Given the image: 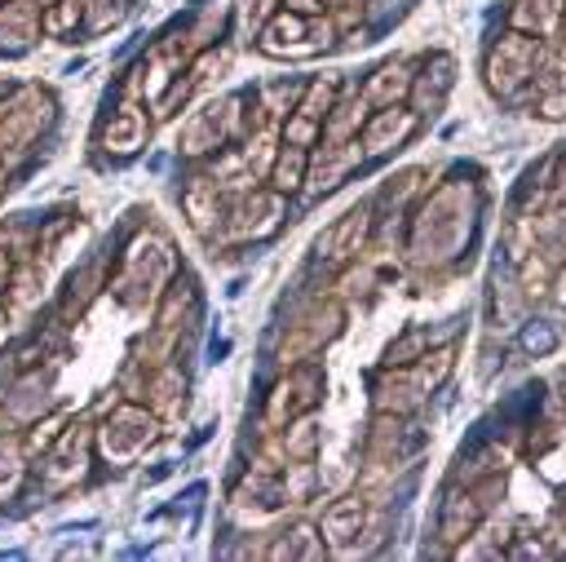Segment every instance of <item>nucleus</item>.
<instances>
[{"mask_svg":"<svg viewBox=\"0 0 566 562\" xmlns=\"http://www.w3.org/2000/svg\"><path fill=\"white\" fill-rule=\"evenodd\" d=\"M59 120V102L40 85H14V93L0 106V164H14L27 151L40 146V138L49 133V125Z\"/></svg>","mask_w":566,"mask_h":562,"instance_id":"nucleus-1","label":"nucleus"},{"mask_svg":"<svg viewBox=\"0 0 566 562\" xmlns=\"http://www.w3.org/2000/svg\"><path fill=\"white\" fill-rule=\"evenodd\" d=\"M155 434H159V421H155L146 408L125 404V408L111 412L106 425L93 430V443H98V452H102L111 465H125V461H133V457L142 452L146 443H155Z\"/></svg>","mask_w":566,"mask_h":562,"instance_id":"nucleus-2","label":"nucleus"},{"mask_svg":"<svg viewBox=\"0 0 566 562\" xmlns=\"http://www.w3.org/2000/svg\"><path fill=\"white\" fill-rule=\"evenodd\" d=\"M327 49L332 44V27L327 23H319V18H301V14H274L266 27H261V40H257V49L261 53H270V59H301V53H314V49Z\"/></svg>","mask_w":566,"mask_h":562,"instance_id":"nucleus-3","label":"nucleus"},{"mask_svg":"<svg viewBox=\"0 0 566 562\" xmlns=\"http://www.w3.org/2000/svg\"><path fill=\"white\" fill-rule=\"evenodd\" d=\"M536 63H540V44L527 40V36H504L491 59H487V80L496 93H518L531 76H536Z\"/></svg>","mask_w":566,"mask_h":562,"instance_id":"nucleus-4","label":"nucleus"},{"mask_svg":"<svg viewBox=\"0 0 566 562\" xmlns=\"http://www.w3.org/2000/svg\"><path fill=\"white\" fill-rule=\"evenodd\" d=\"M89 452H93V430H63L59 434V443L49 447V452L40 457L44 461V483L53 487V491H67V487H76L80 478H85V470H89Z\"/></svg>","mask_w":566,"mask_h":562,"instance_id":"nucleus-5","label":"nucleus"},{"mask_svg":"<svg viewBox=\"0 0 566 562\" xmlns=\"http://www.w3.org/2000/svg\"><path fill=\"white\" fill-rule=\"evenodd\" d=\"M421 129V116L416 111H403V106H381L372 120H363V159H381V155H389V151H399L412 133Z\"/></svg>","mask_w":566,"mask_h":562,"instance_id":"nucleus-6","label":"nucleus"},{"mask_svg":"<svg viewBox=\"0 0 566 562\" xmlns=\"http://www.w3.org/2000/svg\"><path fill=\"white\" fill-rule=\"evenodd\" d=\"M40 5L36 0H10L0 5V59H23L40 44Z\"/></svg>","mask_w":566,"mask_h":562,"instance_id":"nucleus-7","label":"nucleus"},{"mask_svg":"<svg viewBox=\"0 0 566 562\" xmlns=\"http://www.w3.org/2000/svg\"><path fill=\"white\" fill-rule=\"evenodd\" d=\"M142 146H146V116L138 106H120L116 116H111V125L102 129V151L116 159H129Z\"/></svg>","mask_w":566,"mask_h":562,"instance_id":"nucleus-8","label":"nucleus"},{"mask_svg":"<svg viewBox=\"0 0 566 562\" xmlns=\"http://www.w3.org/2000/svg\"><path fill=\"white\" fill-rule=\"evenodd\" d=\"M363 519H368V510H363V500H359V496H342V500H332L327 510H323V523H319L323 545H332V549H346V545L363 532Z\"/></svg>","mask_w":566,"mask_h":562,"instance_id":"nucleus-9","label":"nucleus"},{"mask_svg":"<svg viewBox=\"0 0 566 562\" xmlns=\"http://www.w3.org/2000/svg\"><path fill=\"white\" fill-rule=\"evenodd\" d=\"M182 208L191 217L195 235H213V227L221 221V191L208 182V178H195L186 191H182Z\"/></svg>","mask_w":566,"mask_h":562,"instance_id":"nucleus-10","label":"nucleus"},{"mask_svg":"<svg viewBox=\"0 0 566 562\" xmlns=\"http://www.w3.org/2000/svg\"><path fill=\"white\" fill-rule=\"evenodd\" d=\"M306 174H310V146H288L283 142L274 151V164H270V187L279 195H293L306 187Z\"/></svg>","mask_w":566,"mask_h":562,"instance_id":"nucleus-11","label":"nucleus"},{"mask_svg":"<svg viewBox=\"0 0 566 562\" xmlns=\"http://www.w3.org/2000/svg\"><path fill=\"white\" fill-rule=\"evenodd\" d=\"M363 235H368V213H363V208H355V213H346V217L336 221V227L319 240V253H327V261H346V257H355V253H359Z\"/></svg>","mask_w":566,"mask_h":562,"instance_id":"nucleus-12","label":"nucleus"},{"mask_svg":"<svg viewBox=\"0 0 566 562\" xmlns=\"http://www.w3.org/2000/svg\"><path fill=\"white\" fill-rule=\"evenodd\" d=\"M478 519H483V510H478V500L465 491H451L447 500H442V519H438V532H442V540H465L474 527H478Z\"/></svg>","mask_w":566,"mask_h":562,"instance_id":"nucleus-13","label":"nucleus"},{"mask_svg":"<svg viewBox=\"0 0 566 562\" xmlns=\"http://www.w3.org/2000/svg\"><path fill=\"white\" fill-rule=\"evenodd\" d=\"M27 478V452L18 434H0V504L14 500Z\"/></svg>","mask_w":566,"mask_h":562,"instance_id":"nucleus-14","label":"nucleus"},{"mask_svg":"<svg viewBox=\"0 0 566 562\" xmlns=\"http://www.w3.org/2000/svg\"><path fill=\"white\" fill-rule=\"evenodd\" d=\"M408 89H412V76H408V67H403V63H389V67H381V72L368 80L363 98H368L372 106H394V102H399Z\"/></svg>","mask_w":566,"mask_h":562,"instance_id":"nucleus-15","label":"nucleus"},{"mask_svg":"<svg viewBox=\"0 0 566 562\" xmlns=\"http://www.w3.org/2000/svg\"><path fill=\"white\" fill-rule=\"evenodd\" d=\"M336 98H342V80H336V76H319V80L301 85L297 111H301V116H310V120H327L332 106H336Z\"/></svg>","mask_w":566,"mask_h":562,"instance_id":"nucleus-16","label":"nucleus"},{"mask_svg":"<svg viewBox=\"0 0 566 562\" xmlns=\"http://www.w3.org/2000/svg\"><path fill=\"white\" fill-rule=\"evenodd\" d=\"M85 27V0H53L40 10V31L44 36H76Z\"/></svg>","mask_w":566,"mask_h":562,"instance_id":"nucleus-17","label":"nucleus"},{"mask_svg":"<svg viewBox=\"0 0 566 562\" xmlns=\"http://www.w3.org/2000/svg\"><path fill=\"white\" fill-rule=\"evenodd\" d=\"M63 425H67V412H53V417H36V421H27V430L18 434L23 438V452H27V461H40L53 443H59V434H63Z\"/></svg>","mask_w":566,"mask_h":562,"instance_id":"nucleus-18","label":"nucleus"},{"mask_svg":"<svg viewBox=\"0 0 566 562\" xmlns=\"http://www.w3.org/2000/svg\"><path fill=\"white\" fill-rule=\"evenodd\" d=\"M221 138H226V129H221V116H217V111H208V116H200V120H191V125H186L182 151H186V155H208V151H213Z\"/></svg>","mask_w":566,"mask_h":562,"instance_id":"nucleus-19","label":"nucleus"},{"mask_svg":"<svg viewBox=\"0 0 566 562\" xmlns=\"http://www.w3.org/2000/svg\"><path fill=\"white\" fill-rule=\"evenodd\" d=\"M93 284H98V266H85L80 274H72V279H67V297H63V310H67V315H72V310L80 315V310H85V306L98 297V289H93Z\"/></svg>","mask_w":566,"mask_h":562,"instance_id":"nucleus-20","label":"nucleus"},{"mask_svg":"<svg viewBox=\"0 0 566 562\" xmlns=\"http://www.w3.org/2000/svg\"><path fill=\"white\" fill-rule=\"evenodd\" d=\"M421 355H425V332L412 328V332L399 336V342H389V350H385V368H408V363H416Z\"/></svg>","mask_w":566,"mask_h":562,"instance_id":"nucleus-21","label":"nucleus"},{"mask_svg":"<svg viewBox=\"0 0 566 562\" xmlns=\"http://www.w3.org/2000/svg\"><path fill=\"white\" fill-rule=\"evenodd\" d=\"M319 138H323V120H310L301 111H293L288 125H283V142L288 146H314Z\"/></svg>","mask_w":566,"mask_h":562,"instance_id":"nucleus-22","label":"nucleus"},{"mask_svg":"<svg viewBox=\"0 0 566 562\" xmlns=\"http://www.w3.org/2000/svg\"><path fill=\"white\" fill-rule=\"evenodd\" d=\"M425 359V368H421V389L429 395V389H438L447 376H451V368H456V355L451 350H434V355H421Z\"/></svg>","mask_w":566,"mask_h":562,"instance_id":"nucleus-23","label":"nucleus"},{"mask_svg":"<svg viewBox=\"0 0 566 562\" xmlns=\"http://www.w3.org/2000/svg\"><path fill=\"white\" fill-rule=\"evenodd\" d=\"M288 457H297V461L314 457V425L310 421H301V425L288 430Z\"/></svg>","mask_w":566,"mask_h":562,"instance_id":"nucleus-24","label":"nucleus"},{"mask_svg":"<svg viewBox=\"0 0 566 562\" xmlns=\"http://www.w3.org/2000/svg\"><path fill=\"white\" fill-rule=\"evenodd\" d=\"M523 346H527L531 355H544V350H553V346H557V336H553L549 328H540V323H536V328H527V332H523Z\"/></svg>","mask_w":566,"mask_h":562,"instance_id":"nucleus-25","label":"nucleus"},{"mask_svg":"<svg viewBox=\"0 0 566 562\" xmlns=\"http://www.w3.org/2000/svg\"><path fill=\"white\" fill-rule=\"evenodd\" d=\"M14 266H18V257L0 244V297H5V289H10V279H14Z\"/></svg>","mask_w":566,"mask_h":562,"instance_id":"nucleus-26","label":"nucleus"},{"mask_svg":"<svg viewBox=\"0 0 566 562\" xmlns=\"http://www.w3.org/2000/svg\"><path fill=\"white\" fill-rule=\"evenodd\" d=\"M323 0H288V14H301V18H323Z\"/></svg>","mask_w":566,"mask_h":562,"instance_id":"nucleus-27","label":"nucleus"},{"mask_svg":"<svg viewBox=\"0 0 566 562\" xmlns=\"http://www.w3.org/2000/svg\"><path fill=\"white\" fill-rule=\"evenodd\" d=\"M5 332H10V306H0V342H5Z\"/></svg>","mask_w":566,"mask_h":562,"instance_id":"nucleus-28","label":"nucleus"},{"mask_svg":"<svg viewBox=\"0 0 566 562\" xmlns=\"http://www.w3.org/2000/svg\"><path fill=\"white\" fill-rule=\"evenodd\" d=\"M14 93V80H5V76H0V106H5V98Z\"/></svg>","mask_w":566,"mask_h":562,"instance_id":"nucleus-29","label":"nucleus"},{"mask_svg":"<svg viewBox=\"0 0 566 562\" xmlns=\"http://www.w3.org/2000/svg\"><path fill=\"white\" fill-rule=\"evenodd\" d=\"M5 187H10V168L0 164V200H5Z\"/></svg>","mask_w":566,"mask_h":562,"instance_id":"nucleus-30","label":"nucleus"},{"mask_svg":"<svg viewBox=\"0 0 566 562\" xmlns=\"http://www.w3.org/2000/svg\"><path fill=\"white\" fill-rule=\"evenodd\" d=\"M323 5H342V0H323Z\"/></svg>","mask_w":566,"mask_h":562,"instance_id":"nucleus-31","label":"nucleus"},{"mask_svg":"<svg viewBox=\"0 0 566 562\" xmlns=\"http://www.w3.org/2000/svg\"><path fill=\"white\" fill-rule=\"evenodd\" d=\"M0 5H10V0H0Z\"/></svg>","mask_w":566,"mask_h":562,"instance_id":"nucleus-32","label":"nucleus"}]
</instances>
